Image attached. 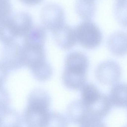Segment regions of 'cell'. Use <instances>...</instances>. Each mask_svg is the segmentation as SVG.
I'll list each match as a JSON object with an SVG mask.
<instances>
[{"label":"cell","mask_w":127,"mask_h":127,"mask_svg":"<svg viewBox=\"0 0 127 127\" xmlns=\"http://www.w3.org/2000/svg\"><path fill=\"white\" fill-rule=\"evenodd\" d=\"M65 64L63 75L64 85L73 90L81 89L86 83L89 64L87 57L80 52H71L66 56Z\"/></svg>","instance_id":"6da1fadb"},{"label":"cell","mask_w":127,"mask_h":127,"mask_svg":"<svg viewBox=\"0 0 127 127\" xmlns=\"http://www.w3.org/2000/svg\"><path fill=\"white\" fill-rule=\"evenodd\" d=\"M51 98L43 89H36L30 94L25 112L26 123L29 127H44L50 111Z\"/></svg>","instance_id":"7a4b0ae2"},{"label":"cell","mask_w":127,"mask_h":127,"mask_svg":"<svg viewBox=\"0 0 127 127\" xmlns=\"http://www.w3.org/2000/svg\"><path fill=\"white\" fill-rule=\"evenodd\" d=\"M33 27L32 19L26 13L9 16L0 22V41L6 44L25 37Z\"/></svg>","instance_id":"3957f363"},{"label":"cell","mask_w":127,"mask_h":127,"mask_svg":"<svg viewBox=\"0 0 127 127\" xmlns=\"http://www.w3.org/2000/svg\"><path fill=\"white\" fill-rule=\"evenodd\" d=\"M77 41L85 48L93 49L101 43L102 34L95 24L90 21H85L74 28Z\"/></svg>","instance_id":"277c9868"},{"label":"cell","mask_w":127,"mask_h":127,"mask_svg":"<svg viewBox=\"0 0 127 127\" xmlns=\"http://www.w3.org/2000/svg\"><path fill=\"white\" fill-rule=\"evenodd\" d=\"M41 19L43 27L53 33L65 24L63 9L56 4H49L42 10Z\"/></svg>","instance_id":"5b68a950"},{"label":"cell","mask_w":127,"mask_h":127,"mask_svg":"<svg viewBox=\"0 0 127 127\" xmlns=\"http://www.w3.org/2000/svg\"><path fill=\"white\" fill-rule=\"evenodd\" d=\"M1 63L7 69H16L24 65L23 47L16 42L5 44Z\"/></svg>","instance_id":"8992f818"},{"label":"cell","mask_w":127,"mask_h":127,"mask_svg":"<svg viewBox=\"0 0 127 127\" xmlns=\"http://www.w3.org/2000/svg\"><path fill=\"white\" fill-rule=\"evenodd\" d=\"M24 65L31 71L46 62V54L44 45L23 43Z\"/></svg>","instance_id":"52a82bcc"},{"label":"cell","mask_w":127,"mask_h":127,"mask_svg":"<svg viewBox=\"0 0 127 127\" xmlns=\"http://www.w3.org/2000/svg\"><path fill=\"white\" fill-rule=\"evenodd\" d=\"M97 80L106 84H115L120 78L121 70L117 64L107 61L99 65L95 71Z\"/></svg>","instance_id":"ba28073f"},{"label":"cell","mask_w":127,"mask_h":127,"mask_svg":"<svg viewBox=\"0 0 127 127\" xmlns=\"http://www.w3.org/2000/svg\"><path fill=\"white\" fill-rule=\"evenodd\" d=\"M67 114L72 123L80 125L92 119L89 110L81 100L74 101L69 104L67 108Z\"/></svg>","instance_id":"9c48e42d"},{"label":"cell","mask_w":127,"mask_h":127,"mask_svg":"<svg viewBox=\"0 0 127 127\" xmlns=\"http://www.w3.org/2000/svg\"><path fill=\"white\" fill-rule=\"evenodd\" d=\"M53 34L56 42L64 50L71 49L77 42L74 28L65 24Z\"/></svg>","instance_id":"30bf717a"},{"label":"cell","mask_w":127,"mask_h":127,"mask_svg":"<svg viewBox=\"0 0 127 127\" xmlns=\"http://www.w3.org/2000/svg\"><path fill=\"white\" fill-rule=\"evenodd\" d=\"M109 97L112 105L118 107H127V83L114 84Z\"/></svg>","instance_id":"8fae6325"},{"label":"cell","mask_w":127,"mask_h":127,"mask_svg":"<svg viewBox=\"0 0 127 127\" xmlns=\"http://www.w3.org/2000/svg\"><path fill=\"white\" fill-rule=\"evenodd\" d=\"M103 94L94 84L90 83H85L81 88L80 100L84 105L90 107L97 103Z\"/></svg>","instance_id":"7c38bea8"},{"label":"cell","mask_w":127,"mask_h":127,"mask_svg":"<svg viewBox=\"0 0 127 127\" xmlns=\"http://www.w3.org/2000/svg\"><path fill=\"white\" fill-rule=\"evenodd\" d=\"M46 29L43 27L35 26L24 37V43L44 45L46 38Z\"/></svg>","instance_id":"4fadbf2b"},{"label":"cell","mask_w":127,"mask_h":127,"mask_svg":"<svg viewBox=\"0 0 127 127\" xmlns=\"http://www.w3.org/2000/svg\"><path fill=\"white\" fill-rule=\"evenodd\" d=\"M108 47L115 55L122 56L127 54V36H115L108 40Z\"/></svg>","instance_id":"5bb4252c"},{"label":"cell","mask_w":127,"mask_h":127,"mask_svg":"<svg viewBox=\"0 0 127 127\" xmlns=\"http://www.w3.org/2000/svg\"><path fill=\"white\" fill-rule=\"evenodd\" d=\"M94 0H78L76 5L77 13L82 19L90 21L94 12Z\"/></svg>","instance_id":"9a60e30c"},{"label":"cell","mask_w":127,"mask_h":127,"mask_svg":"<svg viewBox=\"0 0 127 127\" xmlns=\"http://www.w3.org/2000/svg\"><path fill=\"white\" fill-rule=\"evenodd\" d=\"M66 118L61 113L50 112L47 122L44 127H68Z\"/></svg>","instance_id":"2e32d148"},{"label":"cell","mask_w":127,"mask_h":127,"mask_svg":"<svg viewBox=\"0 0 127 127\" xmlns=\"http://www.w3.org/2000/svg\"><path fill=\"white\" fill-rule=\"evenodd\" d=\"M31 71L35 78L40 81H45L49 80L53 72L51 66L47 62Z\"/></svg>","instance_id":"e0dca14e"},{"label":"cell","mask_w":127,"mask_h":127,"mask_svg":"<svg viewBox=\"0 0 127 127\" xmlns=\"http://www.w3.org/2000/svg\"><path fill=\"white\" fill-rule=\"evenodd\" d=\"M11 7L9 0H0V22L10 16Z\"/></svg>","instance_id":"ac0fdd59"},{"label":"cell","mask_w":127,"mask_h":127,"mask_svg":"<svg viewBox=\"0 0 127 127\" xmlns=\"http://www.w3.org/2000/svg\"><path fill=\"white\" fill-rule=\"evenodd\" d=\"M80 127H107L102 120L92 119L85 122L80 125Z\"/></svg>","instance_id":"d6986e66"},{"label":"cell","mask_w":127,"mask_h":127,"mask_svg":"<svg viewBox=\"0 0 127 127\" xmlns=\"http://www.w3.org/2000/svg\"><path fill=\"white\" fill-rule=\"evenodd\" d=\"M22 2L29 5H35L41 2L42 0H20Z\"/></svg>","instance_id":"ffe728a7"},{"label":"cell","mask_w":127,"mask_h":127,"mask_svg":"<svg viewBox=\"0 0 127 127\" xmlns=\"http://www.w3.org/2000/svg\"><path fill=\"white\" fill-rule=\"evenodd\" d=\"M127 127V126H125V127Z\"/></svg>","instance_id":"44dd1931"}]
</instances>
